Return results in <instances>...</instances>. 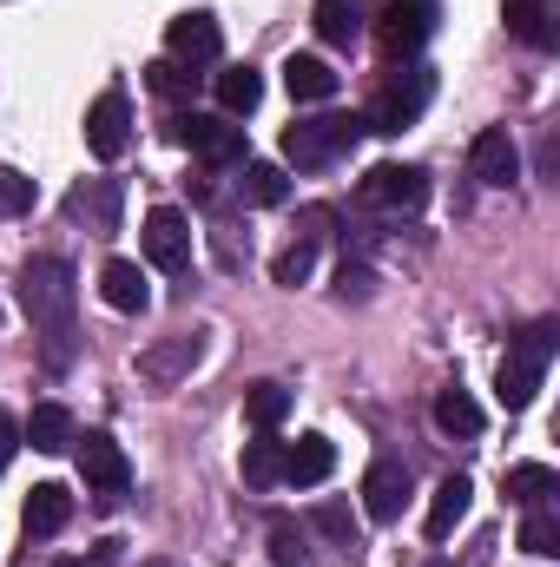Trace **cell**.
Here are the masks:
<instances>
[{"instance_id": "28", "label": "cell", "mask_w": 560, "mask_h": 567, "mask_svg": "<svg viewBox=\"0 0 560 567\" xmlns=\"http://www.w3.org/2000/svg\"><path fill=\"white\" fill-rule=\"evenodd\" d=\"M435 429L475 442V435H481V403H475L468 390H442V396H435Z\"/></svg>"}, {"instance_id": "26", "label": "cell", "mask_w": 560, "mask_h": 567, "mask_svg": "<svg viewBox=\"0 0 560 567\" xmlns=\"http://www.w3.org/2000/svg\"><path fill=\"white\" fill-rule=\"evenodd\" d=\"M258 100H265V80H258L251 66H225V73H218V106H225V120L258 113Z\"/></svg>"}, {"instance_id": "27", "label": "cell", "mask_w": 560, "mask_h": 567, "mask_svg": "<svg viewBox=\"0 0 560 567\" xmlns=\"http://www.w3.org/2000/svg\"><path fill=\"white\" fill-rule=\"evenodd\" d=\"M310 528H317L330 548H343V555H356V548H363V528H356L350 502H317V508H310Z\"/></svg>"}, {"instance_id": "39", "label": "cell", "mask_w": 560, "mask_h": 567, "mask_svg": "<svg viewBox=\"0 0 560 567\" xmlns=\"http://www.w3.org/2000/svg\"><path fill=\"white\" fill-rule=\"evenodd\" d=\"M60 567H120V542H100L93 555H80V561H60Z\"/></svg>"}, {"instance_id": "20", "label": "cell", "mask_w": 560, "mask_h": 567, "mask_svg": "<svg viewBox=\"0 0 560 567\" xmlns=\"http://www.w3.org/2000/svg\"><path fill=\"white\" fill-rule=\"evenodd\" d=\"M468 502H475V482H468V475H448V482L428 495V522H422V528H428V542H448V535H455V522L468 515Z\"/></svg>"}, {"instance_id": "38", "label": "cell", "mask_w": 560, "mask_h": 567, "mask_svg": "<svg viewBox=\"0 0 560 567\" xmlns=\"http://www.w3.org/2000/svg\"><path fill=\"white\" fill-rule=\"evenodd\" d=\"M20 455V423H13V410H0V468Z\"/></svg>"}, {"instance_id": "5", "label": "cell", "mask_w": 560, "mask_h": 567, "mask_svg": "<svg viewBox=\"0 0 560 567\" xmlns=\"http://www.w3.org/2000/svg\"><path fill=\"white\" fill-rule=\"evenodd\" d=\"M198 363H205V330H172V337H158V343L139 350V383L172 390V383H185Z\"/></svg>"}, {"instance_id": "14", "label": "cell", "mask_w": 560, "mask_h": 567, "mask_svg": "<svg viewBox=\"0 0 560 567\" xmlns=\"http://www.w3.org/2000/svg\"><path fill=\"white\" fill-rule=\"evenodd\" d=\"M120 205H126V192H120V178H86V185H73L66 192V218L73 225H86V231H120Z\"/></svg>"}, {"instance_id": "18", "label": "cell", "mask_w": 560, "mask_h": 567, "mask_svg": "<svg viewBox=\"0 0 560 567\" xmlns=\"http://www.w3.org/2000/svg\"><path fill=\"white\" fill-rule=\"evenodd\" d=\"M20 442H33L40 455L73 449V442H80V435H73V410H66V403H33V416L20 423Z\"/></svg>"}, {"instance_id": "40", "label": "cell", "mask_w": 560, "mask_h": 567, "mask_svg": "<svg viewBox=\"0 0 560 567\" xmlns=\"http://www.w3.org/2000/svg\"><path fill=\"white\" fill-rule=\"evenodd\" d=\"M428 567H462V561H428Z\"/></svg>"}, {"instance_id": "36", "label": "cell", "mask_w": 560, "mask_h": 567, "mask_svg": "<svg viewBox=\"0 0 560 567\" xmlns=\"http://www.w3.org/2000/svg\"><path fill=\"white\" fill-rule=\"evenodd\" d=\"M211 251H218V265H225V271H238V265L251 258V238L238 245V225H225V218H218V225H211Z\"/></svg>"}, {"instance_id": "2", "label": "cell", "mask_w": 560, "mask_h": 567, "mask_svg": "<svg viewBox=\"0 0 560 567\" xmlns=\"http://www.w3.org/2000/svg\"><path fill=\"white\" fill-rule=\"evenodd\" d=\"M554 343L560 330L541 317V323H528L515 343H508V357H501V370H495V396H501V410H528L535 396H541V377H548V363H554Z\"/></svg>"}, {"instance_id": "41", "label": "cell", "mask_w": 560, "mask_h": 567, "mask_svg": "<svg viewBox=\"0 0 560 567\" xmlns=\"http://www.w3.org/2000/svg\"><path fill=\"white\" fill-rule=\"evenodd\" d=\"M145 567H172V561H145Z\"/></svg>"}, {"instance_id": "21", "label": "cell", "mask_w": 560, "mask_h": 567, "mask_svg": "<svg viewBox=\"0 0 560 567\" xmlns=\"http://www.w3.org/2000/svg\"><path fill=\"white\" fill-rule=\"evenodd\" d=\"M100 297H106L113 310H126V317H139L145 303H152L145 271L133 265V258H106V271H100Z\"/></svg>"}, {"instance_id": "1", "label": "cell", "mask_w": 560, "mask_h": 567, "mask_svg": "<svg viewBox=\"0 0 560 567\" xmlns=\"http://www.w3.org/2000/svg\"><path fill=\"white\" fill-rule=\"evenodd\" d=\"M20 310L40 337L46 370H66L80 357V284L66 258H27L20 265Z\"/></svg>"}, {"instance_id": "13", "label": "cell", "mask_w": 560, "mask_h": 567, "mask_svg": "<svg viewBox=\"0 0 560 567\" xmlns=\"http://www.w3.org/2000/svg\"><path fill=\"white\" fill-rule=\"evenodd\" d=\"M428 33H435V7H428V0H396V7H383V20H376V47H383L390 60L416 53Z\"/></svg>"}, {"instance_id": "6", "label": "cell", "mask_w": 560, "mask_h": 567, "mask_svg": "<svg viewBox=\"0 0 560 567\" xmlns=\"http://www.w3.org/2000/svg\"><path fill=\"white\" fill-rule=\"evenodd\" d=\"M428 93H435V73H428V66H409V73L363 113V133H403V126H416L422 106H428Z\"/></svg>"}, {"instance_id": "22", "label": "cell", "mask_w": 560, "mask_h": 567, "mask_svg": "<svg viewBox=\"0 0 560 567\" xmlns=\"http://www.w3.org/2000/svg\"><path fill=\"white\" fill-rule=\"evenodd\" d=\"M508 33L535 53H548L560 33H554V0H508Z\"/></svg>"}, {"instance_id": "15", "label": "cell", "mask_w": 560, "mask_h": 567, "mask_svg": "<svg viewBox=\"0 0 560 567\" xmlns=\"http://www.w3.org/2000/svg\"><path fill=\"white\" fill-rule=\"evenodd\" d=\"M468 165L481 185H515L521 178V145L508 140V126H481L475 145H468Z\"/></svg>"}, {"instance_id": "10", "label": "cell", "mask_w": 560, "mask_h": 567, "mask_svg": "<svg viewBox=\"0 0 560 567\" xmlns=\"http://www.w3.org/2000/svg\"><path fill=\"white\" fill-rule=\"evenodd\" d=\"M80 475H86V495H100V502H120L133 488V462H126V449L113 435H86L80 442Z\"/></svg>"}, {"instance_id": "17", "label": "cell", "mask_w": 560, "mask_h": 567, "mask_svg": "<svg viewBox=\"0 0 560 567\" xmlns=\"http://www.w3.org/2000/svg\"><path fill=\"white\" fill-rule=\"evenodd\" d=\"M330 468H336V442L330 435H297V449H283V482H297V488H317Z\"/></svg>"}, {"instance_id": "3", "label": "cell", "mask_w": 560, "mask_h": 567, "mask_svg": "<svg viewBox=\"0 0 560 567\" xmlns=\"http://www.w3.org/2000/svg\"><path fill=\"white\" fill-rule=\"evenodd\" d=\"M356 140H363V120H356V113L297 120V126H283V158H290L297 172H323V165H336Z\"/></svg>"}, {"instance_id": "35", "label": "cell", "mask_w": 560, "mask_h": 567, "mask_svg": "<svg viewBox=\"0 0 560 567\" xmlns=\"http://www.w3.org/2000/svg\"><path fill=\"white\" fill-rule=\"evenodd\" d=\"M20 212H33V178L0 165V218H20Z\"/></svg>"}, {"instance_id": "29", "label": "cell", "mask_w": 560, "mask_h": 567, "mask_svg": "<svg viewBox=\"0 0 560 567\" xmlns=\"http://www.w3.org/2000/svg\"><path fill=\"white\" fill-rule=\"evenodd\" d=\"M283 416H290V390L283 383H251L245 390V423L258 429V435H271Z\"/></svg>"}, {"instance_id": "7", "label": "cell", "mask_w": 560, "mask_h": 567, "mask_svg": "<svg viewBox=\"0 0 560 567\" xmlns=\"http://www.w3.org/2000/svg\"><path fill=\"white\" fill-rule=\"evenodd\" d=\"M363 205H383V212H422V205H428V172H422V165H403V158L370 165V178H363Z\"/></svg>"}, {"instance_id": "31", "label": "cell", "mask_w": 560, "mask_h": 567, "mask_svg": "<svg viewBox=\"0 0 560 567\" xmlns=\"http://www.w3.org/2000/svg\"><path fill=\"white\" fill-rule=\"evenodd\" d=\"M521 548H528V555H541V561H554V555H560V515L528 508V522H521Z\"/></svg>"}, {"instance_id": "19", "label": "cell", "mask_w": 560, "mask_h": 567, "mask_svg": "<svg viewBox=\"0 0 560 567\" xmlns=\"http://www.w3.org/2000/svg\"><path fill=\"white\" fill-rule=\"evenodd\" d=\"M283 86H290L297 106H317V100L336 93V73H330V60H317V53H290V60H283Z\"/></svg>"}, {"instance_id": "4", "label": "cell", "mask_w": 560, "mask_h": 567, "mask_svg": "<svg viewBox=\"0 0 560 567\" xmlns=\"http://www.w3.org/2000/svg\"><path fill=\"white\" fill-rule=\"evenodd\" d=\"M165 133L185 145V152H198L205 165H245V126H231V120H211V113H172Z\"/></svg>"}, {"instance_id": "37", "label": "cell", "mask_w": 560, "mask_h": 567, "mask_svg": "<svg viewBox=\"0 0 560 567\" xmlns=\"http://www.w3.org/2000/svg\"><path fill=\"white\" fill-rule=\"evenodd\" d=\"M336 290H343V297H370V265H350V258H343V271H336Z\"/></svg>"}, {"instance_id": "9", "label": "cell", "mask_w": 560, "mask_h": 567, "mask_svg": "<svg viewBox=\"0 0 560 567\" xmlns=\"http://www.w3.org/2000/svg\"><path fill=\"white\" fill-rule=\"evenodd\" d=\"M126 145H133V100H126L120 86H106V93L86 106V152L113 165Z\"/></svg>"}, {"instance_id": "12", "label": "cell", "mask_w": 560, "mask_h": 567, "mask_svg": "<svg viewBox=\"0 0 560 567\" xmlns=\"http://www.w3.org/2000/svg\"><path fill=\"white\" fill-rule=\"evenodd\" d=\"M225 53V33H218V20L211 13H178L172 27H165V60H178V66H211Z\"/></svg>"}, {"instance_id": "30", "label": "cell", "mask_w": 560, "mask_h": 567, "mask_svg": "<svg viewBox=\"0 0 560 567\" xmlns=\"http://www.w3.org/2000/svg\"><path fill=\"white\" fill-rule=\"evenodd\" d=\"M245 482L251 488H278L283 482V442H245Z\"/></svg>"}, {"instance_id": "8", "label": "cell", "mask_w": 560, "mask_h": 567, "mask_svg": "<svg viewBox=\"0 0 560 567\" xmlns=\"http://www.w3.org/2000/svg\"><path fill=\"white\" fill-rule=\"evenodd\" d=\"M145 265H158V271H185L191 265V218L178 212V205H152L145 212Z\"/></svg>"}, {"instance_id": "11", "label": "cell", "mask_w": 560, "mask_h": 567, "mask_svg": "<svg viewBox=\"0 0 560 567\" xmlns=\"http://www.w3.org/2000/svg\"><path fill=\"white\" fill-rule=\"evenodd\" d=\"M403 508H409V462L376 455L370 475H363V515L390 528V522H403Z\"/></svg>"}, {"instance_id": "34", "label": "cell", "mask_w": 560, "mask_h": 567, "mask_svg": "<svg viewBox=\"0 0 560 567\" xmlns=\"http://www.w3.org/2000/svg\"><path fill=\"white\" fill-rule=\"evenodd\" d=\"M271 561L278 567H317V555H310V542H303L297 522H271Z\"/></svg>"}, {"instance_id": "23", "label": "cell", "mask_w": 560, "mask_h": 567, "mask_svg": "<svg viewBox=\"0 0 560 567\" xmlns=\"http://www.w3.org/2000/svg\"><path fill=\"white\" fill-rule=\"evenodd\" d=\"M501 488H508V502H521V508H548L560 488V475L548 462H515L508 475H501Z\"/></svg>"}, {"instance_id": "32", "label": "cell", "mask_w": 560, "mask_h": 567, "mask_svg": "<svg viewBox=\"0 0 560 567\" xmlns=\"http://www.w3.org/2000/svg\"><path fill=\"white\" fill-rule=\"evenodd\" d=\"M310 271H317V238H297V245H283L278 265H271V278H278L283 290H297Z\"/></svg>"}, {"instance_id": "24", "label": "cell", "mask_w": 560, "mask_h": 567, "mask_svg": "<svg viewBox=\"0 0 560 567\" xmlns=\"http://www.w3.org/2000/svg\"><path fill=\"white\" fill-rule=\"evenodd\" d=\"M238 198H245V205H283V198H290L283 165H271V158H245V172H238Z\"/></svg>"}, {"instance_id": "33", "label": "cell", "mask_w": 560, "mask_h": 567, "mask_svg": "<svg viewBox=\"0 0 560 567\" xmlns=\"http://www.w3.org/2000/svg\"><path fill=\"white\" fill-rule=\"evenodd\" d=\"M145 86H152L158 100H185V93L198 86V73L178 66V60H152V66H145Z\"/></svg>"}, {"instance_id": "16", "label": "cell", "mask_w": 560, "mask_h": 567, "mask_svg": "<svg viewBox=\"0 0 560 567\" xmlns=\"http://www.w3.org/2000/svg\"><path fill=\"white\" fill-rule=\"evenodd\" d=\"M66 522H73V488H66V482H40V488L27 495V508H20L27 542H53Z\"/></svg>"}, {"instance_id": "25", "label": "cell", "mask_w": 560, "mask_h": 567, "mask_svg": "<svg viewBox=\"0 0 560 567\" xmlns=\"http://www.w3.org/2000/svg\"><path fill=\"white\" fill-rule=\"evenodd\" d=\"M317 40L323 47H356L363 40V13H356V0H317Z\"/></svg>"}]
</instances>
